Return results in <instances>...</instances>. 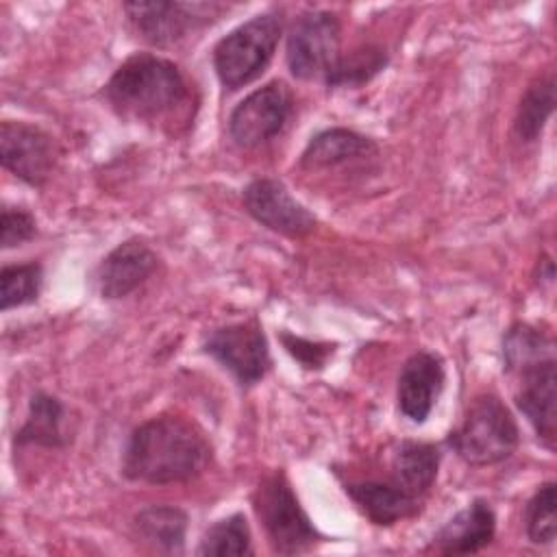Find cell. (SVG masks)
Wrapping results in <instances>:
<instances>
[{"mask_svg": "<svg viewBox=\"0 0 557 557\" xmlns=\"http://www.w3.org/2000/svg\"><path fill=\"white\" fill-rule=\"evenodd\" d=\"M283 344L287 348L289 355H294L305 368H322L326 357L333 352V348L329 344H315L289 333H283Z\"/></svg>", "mask_w": 557, "mask_h": 557, "instance_id": "83f0119b", "label": "cell"}, {"mask_svg": "<svg viewBox=\"0 0 557 557\" xmlns=\"http://www.w3.org/2000/svg\"><path fill=\"white\" fill-rule=\"evenodd\" d=\"M255 511L272 548L281 555L302 553L320 540L289 481L281 472H274L259 483L255 492Z\"/></svg>", "mask_w": 557, "mask_h": 557, "instance_id": "5b68a950", "label": "cell"}, {"mask_svg": "<svg viewBox=\"0 0 557 557\" xmlns=\"http://www.w3.org/2000/svg\"><path fill=\"white\" fill-rule=\"evenodd\" d=\"M135 533L159 553H183L187 513L172 505H152L135 516Z\"/></svg>", "mask_w": 557, "mask_h": 557, "instance_id": "d6986e66", "label": "cell"}, {"mask_svg": "<svg viewBox=\"0 0 557 557\" xmlns=\"http://www.w3.org/2000/svg\"><path fill=\"white\" fill-rule=\"evenodd\" d=\"M292 115V94L281 81H272L248 94L228 117L231 139L242 148H255L276 137Z\"/></svg>", "mask_w": 557, "mask_h": 557, "instance_id": "9c48e42d", "label": "cell"}, {"mask_svg": "<svg viewBox=\"0 0 557 557\" xmlns=\"http://www.w3.org/2000/svg\"><path fill=\"white\" fill-rule=\"evenodd\" d=\"M0 161L20 181L41 187L54 168L57 148L39 126L4 120L0 126Z\"/></svg>", "mask_w": 557, "mask_h": 557, "instance_id": "30bf717a", "label": "cell"}, {"mask_svg": "<svg viewBox=\"0 0 557 557\" xmlns=\"http://www.w3.org/2000/svg\"><path fill=\"white\" fill-rule=\"evenodd\" d=\"M374 152H376V146L368 137L348 128H329L318 133L309 141L300 163L309 170L333 168L361 157H370Z\"/></svg>", "mask_w": 557, "mask_h": 557, "instance_id": "ac0fdd59", "label": "cell"}, {"mask_svg": "<svg viewBox=\"0 0 557 557\" xmlns=\"http://www.w3.org/2000/svg\"><path fill=\"white\" fill-rule=\"evenodd\" d=\"M387 57L383 50L366 46L359 50H352L348 57L337 59L335 67L324 78L329 87H359L368 83L376 72L383 70Z\"/></svg>", "mask_w": 557, "mask_h": 557, "instance_id": "d4e9b609", "label": "cell"}, {"mask_svg": "<svg viewBox=\"0 0 557 557\" xmlns=\"http://www.w3.org/2000/svg\"><path fill=\"white\" fill-rule=\"evenodd\" d=\"M246 211L265 228L287 235L305 237L315 228V218L274 178H257L244 189Z\"/></svg>", "mask_w": 557, "mask_h": 557, "instance_id": "8fae6325", "label": "cell"}, {"mask_svg": "<svg viewBox=\"0 0 557 557\" xmlns=\"http://www.w3.org/2000/svg\"><path fill=\"white\" fill-rule=\"evenodd\" d=\"M555 505H557L555 483H544L527 503L524 527L533 544H550L555 540V533H557Z\"/></svg>", "mask_w": 557, "mask_h": 557, "instance_id": "484cf974", "label": "cell"}, {"mask_svg": "<svg viewBox=\"0 0 557 557\" xmlns=\"http://www.w3.org/2000/svg\"><path fill=\"white\" fill-rule=\"evenodd\" d=\"M250 529L242 513H233L224 520H218L207 529V533L200 540L198 555H250Z\"/></svg>", "mask_w": 557, "mask_h": 557, "instance_id": "603a6c76", "label": "cell"}, {"mask_svg": "<svg viewBox=\"0 0 557 557\" xmlns=\"http://www.w3.org/2000/svg\"><path fill=\"white\" fill-rule=\"evenodd\" d=\"M346 494L355 505L374 522V524H394L413 516L420 507V500L405 494L392 481H359L348 483Z\"/></svg>", "mask_w": 557, "mask_h": 557, "instance_id": "e0dca14e", "label": "cell"}, {"mask_svg": "<svg viewBox=\"0 0 557 557\" xmlns=\"http://www.w3.org/2000/svg\"><path fill=\"white\" fill-rule=\"evenodd\" d=\"M281 17L261 13L244 22L213 48V67L220 83L239 89L263 74L281 39Z\"/></svg>", "mask_w": 557, "mask_h": 557, "instance_id": "277c9868", "label": "cell"}, {"mask_svg": "<svg viewBox=\"0 0 557 557\" xmlns=\"http://www.w3.org/2000/svg\"><path fill=\"white\" fill-rule=\"evenodd\" d=\"M63 405L50 394H35L28 405V416L22 429L15 433V444L20 446H63Z\"/></svg>", "mask_w": 557, "mask_h": 557, "instance_id": "ffe728a7", "label": "cell"}, {"mask_svg": "<svg viewBox=\"0 0 557 557\" xmlns=\"http://www.w3.org/2000/svg\"><path fill=\"white\" fill-rule=\"evenodd\" d=\"M44 283V270L39 263H15L4 265L0 272V307L9 311L13 307L37 300Z\"/></svg>", "mask_w": 557, "mask_h": 557, "instance_id": "cb8c5ba5", "label": "cell"}, {"mask_svg": "<svg viewBox=\"0 0 557 557\" xmlns=\"http://www.w3.org/2000/svg\"><path fill=\"white\" fill-rule=\"evenodd\" d=\"M104 96L122 117L152 124L181 115L191 100L183 72L150 52L128 57L109 78Z\"/></svg>", "mask_w": 557, "mask_h": 557, "instance_id": "7a4b0ae2", "label": "cell"}, {"mask_svg": "<svg viewBox=\"0 0 557 557\" xmlns=\"http://www.w3.org/2000/svg\"><path fill=\"white\" fill-rule=\"evenodd\" d=\"M444 361L435 352H413L398 376V409L405 418L422 424L444 387Z\"/></svg>", "mask_w": 557, "mask_h": 557, "instance_id": "4fadbf2b", "label": "cell"}, {"mask_svg": "<svg viewBox=\"0 0 557 557\" xmlns=\"http://www.w3.org/2000/svg\"><path fill=\"white\" fill-rule=\"evenodd\" d=\"M202 348L244 387L259 383L272 363L268 339L257 320L215 329Z\"/></svg>", "mask_w": 557, "mask_h": 557, "instance_id": "ba28073f", "label": "cell"}, {"mask_svg": "<svg viewBox=\"0 0 557 557\" xmlns=\"http://www.w3.org/2000/svg\"><path fill=\"white\" fill-rule=\"evenodd\" d=\"M157 270V255L139 239L115 246L98 265L96 283L104 298H124Z\"/></svg>", "mask_w": 557, "mask_h": 557, "instance_id": "5bb4252c", "label": "cell"}, {"mask_svg": "<svg viewBox=\"0 0 557 557\" xmlns=\"http://www.w3.org/2000/svg\"><path fill=\"white\" fill-rule=\"evenodd\" d=\"M555 107V78L546 76L531 85L520 100L516 115V133L524 141L537 139L546 120L550 117Z\"/></svg>", "mask_w": 557, "mask_h": 557, "instance_id": "7402d4cb", "label": "cell"}, {"mask_svg": "<svg viewBox=\"0 0 557 557\" xmlns=\"http://www.w3.org/2000/svg\"><path fill=\"white\" fill-rule=\"evenodd\" d=\"M496 516L487 500H472L466 509L453 516L433 537V546L444 555L476 553L494 540Z\"/></svg>", "mask_w": 557, "mask_h": 557, "instance_id": "9a60e30c", "label": "cell"}, {"mask_svg": "<svg viewBox=\"0 0 557 557\" xmlns=\"http://www.w3.org/2000/svg\"><path fill=\"white\" fill-rule=\"evenodd\" d=\"M209 461L211 446L196 424L178 416H157L128 435L122 472L131 481L170 485L196 479Z\"/></svg>", "mask_w": 557, "mask_h": 557, "instance_id": "6da1fadb", "label": "cell"}, {"mask_svg": "<svg viewBox=\"0 0 557 557\" xmlns=\"http://www.w3.org/2000/svg\"><path fill=\"white\" fill-rule=\"evenodd\" d=\"M0 226H2V235H0L2 248H15L24 242H30L37 233L35 218L24 209H13V207L2 209Z\"/></svg>", "mask_w": 557, "mask_h": 557, "instance_id": "4316f807", "label": "cell"}, {"mask_svg": "<svg viewBox=\"0 0 557 557\" xmlns=\"http://www.w3.org/2000/svg\"><path fill=\"white\" fill-rule=\"evenodd\" d=\"M440 468V450L426 442L407 440L392 459V483L416 500L433 487Z\"/></svg>", "mask_w": 557, "mask_h": 557, "instance_id": "2e32d148", "label": "cell"}, {"mask_svg": "<svg viewBox=\"0 0 557 557\" xmlns=\"http://www.w3.org/2000/svg\"><path fill=\"white\" fill-rule=\"evenodd\" d=\"M503 357L505 370L513 372L527 363L555 359V344L542 331L529 324H516L507 331L503 339Z\"/></svg>", "mask_w": 557, "mask_h": 557, "instance_id": "44dd1931", "label": "cell"}, {"mask_svg": "<svg viewBox=\"0 0 557 557\" xmlns=\"http://www.w3.org/2000/svg\"><path fill=\"white\" fill-rule=\"evenodd\" d=\"M124 11L135 33L152 46H172L211 24L224 4L215 2H128Z\"/></svg>", "mask_w": 557, "mask_h": 557, "instance_id": "52a82bcc", "label": "cell"}, {"mask_svg": "<svg viewBox=\"0 0 557 557\" xmlns=\"http://www.w3.org/2000/svg\"><path fill=\"white\" fill-rule=\"evenodd\" d=\"M518 424L511 411L494 394L476 396L459 426L448 435L450 448L470 466L505 461L518 448Z\"/></svg>", "mask_w": 557, "mask_h": 557, "instance_id": "3957f363", "label": "cell"}, {"mask_svg": "<svg viewBox=\"0 0 557 557\" xmlns=\"http://www.w3.org/2000/svg\"><path fill=\"white\" fill-rule=\"evenodd\" d=\"M509 374H516V405L535 429L537 437L553 448L557 437V392H555V359L527 363Z\"/></svg>", "mask_w": 557, "mask_h": 557, "instance_id": "7c38bea8", "label": "cell"}, {"mask_svg": "<svg viewBox=\"0 0 557 557\" xmlns=\"http://www.w3.org/2000/svg\"><path fill=\"white\" fill-rule=\"evenodd\" d=\"M339 59V22L331 11L302 13L287 37V65L296 78H326Z\"/></svg>", "mask_w": 557, "mask_h": 557, "instance_id": "8992f818", "label": "cell"}]
</instances>
